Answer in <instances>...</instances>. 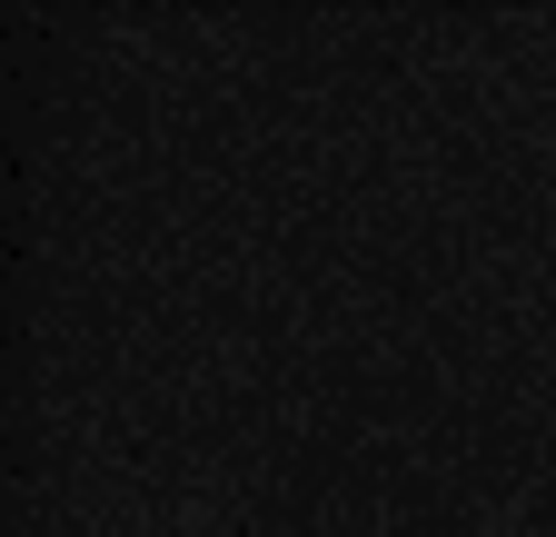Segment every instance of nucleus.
I'll return each mask as SVG.
<instances>
[]
</instances>
